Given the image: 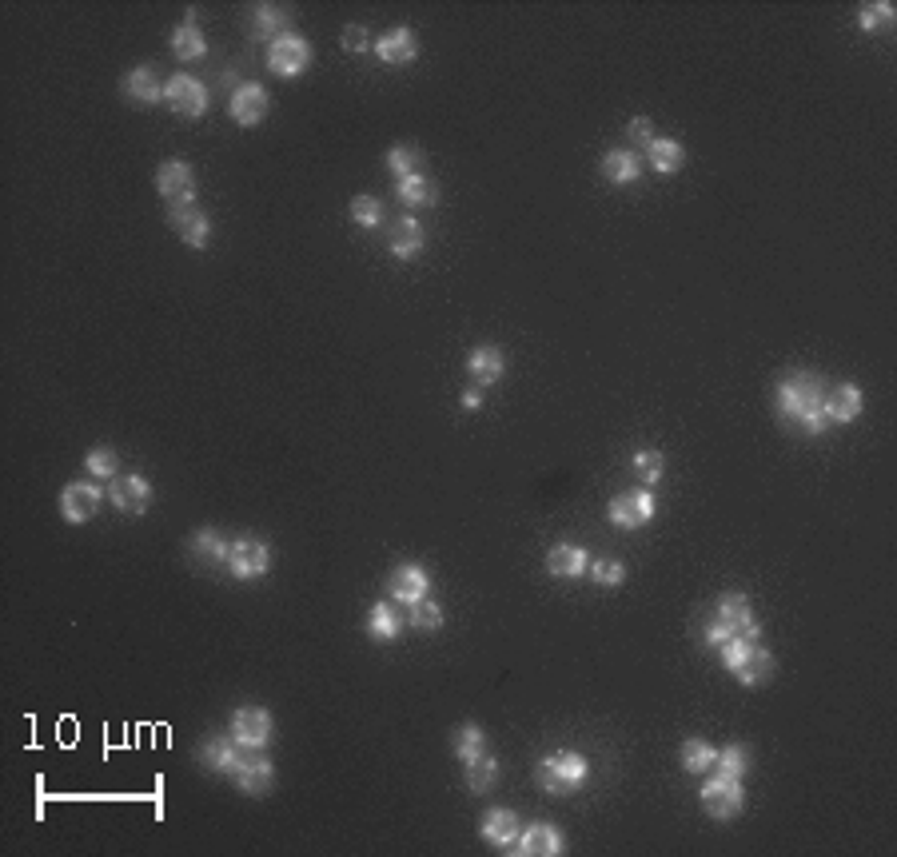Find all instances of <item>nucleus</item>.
<instances>
[{"label": "nucleus", "instance_id": "obj_1", "mask_svg": "<svg viewBox=\"0 0 897 857\" xmlns=\"http://www.w3.org/2000/svg\"><path fill=\"white\" fill-rule=\"evenodd\" d=\"M826 391L830 383L814 371H794L778 383L774 391V407H778V419L806 431V435H822L830 423H826Z\"/></svg>", "mask_w": 897, "mask_h": 857}, {"label": "nucleus", "instance_id": "obj_2", "mask_svg": "<svg viewBox=\"0 0 897 857\" xmlns=\"http://www.w3.org/2000/svg\"><path fill=\"white\" fill-rule=\"evenodd\" d=\"M702 634H706L710 646H722V642H730V638L758 642L762 626H758V618H754V610H750V598H746L742 590H730V594L718 598V610L706 618V630H702Z\"/></svg>", "mask_w": 897, "mask_h": 857}, {"label": "nucleus", "instance_id": "obj_3", "mask_svg": "<svg viewBox=\"0 0 897 857\" xmlns=\"http://www.w3.org/2000/svg\"><path fill=\"white\" fill-rule=\"evenodd\" d=\"M718 650H722V666H726L738 682H746V686H762V682L774 678V654L762 650L758 642L730 638V642H722Z\"/></svg>", "mask_w": 897, "mask_h": 857}, {"label": "nucleus", "instance_id": "obj_4", "mask_svg": "<svg viewBox=\"0 0 897 857\" xmlns=\"http://www.w3.org/2000/svg\"><path fill=\"white\" fill-rule=\"evenodd\" d=\"M587 774H591V762H587L583 754H575V750L551 754V758H547V762H539V770H535L539 786H543L547 794H555V798H567V794L583 790Z\"/></svg>", "mask_w": 897, "mask_h": 857}, {"label": "nucleus", "instance_id": "obj_5", "mask_svg": "<svg viewBox=\"0 0 897 857\" xmlns=\"http://www.w3.org/2000/svg\"><path fill=\"white\" fill-rule=\"evenodd\" d=\"M232 774H236L240 794H248V798H264L276 782V766L268 762L264 746H240L236 762H232Z\"/></svg>", "mask_w": 897, "mask_h": 857}, {"label": "nucleus", "instance_id": "obj_6", "mask_svg": "<svg viewBox=\"0 0 897 857\" xmlns=\"http://www.w3.org/2000/svg\"><path fill=\"white\" fill-rule=\"evenodd\" d=\"M702 806H706V814L718 818V822L738 818L742 806H746L742 778H730V774H714V778H706V786H702Z\"/></svg>", "mask_w": 897, "mask_h": 857}, {"label": "nucleus", "instance_id": "obj_7", "mask_svg": "<svg viewBox=\"0 0 897 857\" xmlns=\"http://www.w3.org/2000/svg\"><path fill=\"white\" fill-rule=\"evenodd\" d=\"M156 192L172 208H188V204H196V172L184 160H164L156 172Z\"/></svg>", "mask_w": 897, "mask_h": 857}, {"label": "nucleus", "instance_id": "obj_8", "mask_svg": "<svg viewBox=\"0 0 897 857\" xmlns=\"http://www.w3.org/2000/svg\"><path fill=\"white\" fill-rule=\"evenodd\" d=\"M610 523L614 527H626V531H634V527H646L650 519H654V495L646 491V487H634V491H622V495H614V503H610Z\"/></svg>", "mask_w": 897, "mask_h": 857}, {"label": "nucleus", "instance_id": "obj_9", "mask_svg": "<svg viewBox=\"0 0 897 857\" xmlns=\"http://www.w3.org/2000/svg\"><path fill=\"white\" fill-rule=\"evenodd\" d=\"M168 108L176 112V116H188V120H200L204 112H208V88L196 80V76H172L168 80Z\"/></svg>", "mask_w": 897, "mask_h": 857}, {"label": "nucleus", "instance_id": "obj_10", "mask_svg": "<svg viewBox=\"0 0 897 857\" xmlns=\"http://www.w3.org/2000/svg\"><path fill=\"white\" fill-rule=\"evenodd\" d=\"M307 64H311V44H307L303 36L288 32V36L272 40V48H268V68H272L276 76H299V72H307Z\"/></svg>", "mask_w": 897, "mask_h": 857}, {"label": "nucleus", "instance_id": "obj_11", "mask_svg": "<svg viewBox=\"0 0 897 857\" xmlns=\"http://www.w3.org/2000/svg\"><path fill=\"white\" fill-rule=\"evenodd\" d=\"M108 503L124 515H144L152 507V483L144 475H116L108 487Z\"/></svg>", "mask_w": 897, "mask_h": 857}, {"label": "nucleus", "instance_id": "obj_12", "mask_svg": "<svg viewBox=\"0 0 897 857\" xmlns=\"http://www.w3.org/2000/svg\"><path fill=\"white\" fill-rule=\"evenodd\" d=\"M104 499H108V491H100L96 483H68V487L60 491V515H64L68 523H88V519L100 511Z\"/></svg>", "mask_w": 897, "mask_h": 857}, {"label": "nucleus", "instance_id": "obj_13", "mask_svg": "<svg viewBox=\"0 0 897 857\" xmlns=\"http://www.w3.org/2000/svg\"><path fill=\"white\" fill-rule=\"evenodd\" d=\"M268 567H272L268 543H260V539H236L228 547V571L236 574V578H260V574H268Z\"/></svg>", "mask_w": 897, "mask_h": 857}, {"label": "nucleus", "instance_id": "obj_14", "mask_svg": "<svg viewBox=\"0 0 897 857\" xmlns=\"http://www.w3.org/2000/svg\"><path fill=\"white\" fill-rule=\"evenodd\" d=\"M232 738L240 746H268V738H272V714L264 706H240L232 714Z\"/></svg>", "mask_w": 897, "mask_h": 857}, {"label": "nucleus", "instance_id": "obj_15", "mask_svg": "<svg viewBox=\"0 0 897 857\" xmlns=\"http://www.w3.org/2000/svg\"><path fill=\"white\" fill-rule=\"evenodd\" d=\"M387 590H391V598H395V602L411 606V602L427 598V590H431V574L423 571V567H415V563H403V567H395V571H391V578H387Z\"/></svg>", "mask_w": 897, "mask_h": 857}, {"label": "nucleus", "instance_id": "obj_16", "mask_svg": "<svg viewBox=\"0 0 897 857\" xmlns=\"http://www.w3.org/2000/svg\"><path fill=\"white\" fill-rule=\"evenodd\" d=\"M515 850L523 857H559L563 854V834L547 822H535V826H523Z\"/></svg>", "mask_w": 897, "mask_h": 857}, {"label": "nucleus", "instance_id": "obj_17", "mask_svg": "<svg viewBox=\"0 0 897 857\" xmlns=\"http://www.w3.org/2000/svg\"><path fill=\"white\" fill-rule=\"evenodd\" d=\"M519 834H523V822H519V814L515 810H487L483 814V838L491 842V846H499V850H515V842H519Z\"/></svg>", "mask_w": 897, "mask_h": 857}, {"label": "nucleus", "instance_id": "obj_18", "mask_svg": "<svg viewBox=\"0 0 897 857\" xmlns=\"http://www.w3.org/2000/svg\"><path fill=\"white\" fill-rule=\"evenodd\" d=\"M120 88H124V96L136 100V104H160V100L168 96V84H164V80L156 76V68H148V64H144V68H132V72L124 76Z\"/></svg>", "mask_w": 897, "mask_h": 857}, {"label": "nucleus", "instance_id": "obj_19", "mask_svg": "<svg viewBox=\"0 0 897 857\" xmlns=\"http://www.w3.org/2000/svg\"><path fill=\"white\" fill-rule=\"evenodd\" d=\"M264 116H268V92H264L260 84H240V88L232 92V120L244 124V128H252V124H260Z\"/></svg>", "mask_w": 897, "mask_h": 857}, {"label": "nucleus", "instance_id": "obj_20", "mask_svg": "<svg viewBox=\"0 0 897 857\" xmlns=\"http://www.w3.org/2000/svg\"><path fill=\"white\" fill-rule=\"evenodd\" d=\"M172 228H176V236L188 244V248H208V240H212V220L200 212V208H172Z\"/></svg>", "mask_w": 897, "mask_h": 857}, {"label": "nucleus", "instance_id": "obj_21", "mask_svg": "<svg viewBox=\"0 0 897 857\" xmlns=\"http://www.w3.org/2000/svg\"><path fill=\"white\" fill-rule=\"evenodd\" d=\"M387 248H391L395 260H415V256L423 252V228H419V220L399 216V220L387 228Z\"/></svg>", "mask_w": 897, "mask_h": 857}, {"label": "nucleus", "instance_id": "obj_22", "mask_svg": "<svg viewBox=\"0 0 897 857\" xmlns=\"http://www.w3.org/2000/svg\"><path fill=\"white\" fill-rule=\"evenodd\" d=\"M862 391L854 383H838L826 391V423H854L862 415Z\"/></svg>", "mask_w": 897, "mask_h": 857}, {"label": "nucleus", "instance_id": "obj_23", "mask_svg": "<svg viewBox=\"0 0 897 857\" xmlns=\"http://www.w3.org/2000/svg\"><path fill=\"white\" fill-rule=\"evenodd\" d=\"M375 52H379L383 64H411L419 56V40H415L411 28H391L387 36L375 40Z\"/></svg>", "mask_w": 897, "mask_h": 857}, {"label": "nucleus", "instance_id": "obj_24", "mask_svg": "<svg viewBox=\"0 0 897 857\" xmlns=\"http://www.w3.org/2000/svg\"><path fill=\"white\" fill-rule=\"evenodd\" d=\"M503 367H507V359H503L499 347H475L471 359H467V371H471L475 387H491V383H499V379H503Z\"/></svg>", "mask_w": 897, "mask_h": 857}, {"label": "nucleus", "instance_id": "obj_25", "mask_svg": "<svg viewBox=\"0 0 897 857\" xmlns=\"http://www.w3.org/2000/svg\"><path fill=\"white\" fill-rule=\"evenodd\" d=\"M587 567H591V555L583 547H575V543H559L547 555V571L555 578H579V574H587Z\"/></svg>", "mask_w": 897, "mask_h": 857}, {"label": "nucleus", "instance_id": "obj_26", "mask_svg": "<svg viewBox=\"0 0 897 857\" xmlns=\"http://www.w3.org/2000/svg\"><path fill=\"white\" fill-rule=\"evenodd\" d=\"M292 8H280V4H260L256 8V36H268V40H280V36H288L292 32Z\"/></svg>", "mask_w": 897, "mask_h": 857}, {"label": "nucleus", "instance_id": "obj_27", "mask_svg": "<svg viewBox=\"0 0 897 857\" xmlns=\"http://www.w3.org/2000/svg\"><path fill=\"white\" fill-rule=\"evenodd\" d=\"M602 176H606L610 184H634V180L642 176V164H638L634 152L618 148V152H606V156H602Z\"/></svg>", "mask_w": 897, "mask_h": 857}, {"label": "nucleus", "instance_id": "obj_28", "mask_svg": "<svg viewBox=\"0 0 897 857\" xmlns=\"http://www.w3.org/2000/svg\"><path fill=\"white\" fill-rule=\"evenodd\" d=\"M399 200L407 204V208H431L435 200H439V184L431 180V176H407V180H399Z\"/></svg>", "mask_w": 897, "mask_h": 857}, {"label": "nucleus", "instance_id": "obj_29", "mask_svg": "<svg viewBox=\"0 0 897 857\" xmlns=\"http://www.w3.org/2000/svg\"><path fill=\"white\" fill-rule=\"evenodd\" d=\"M403 622H407V618H399V610H395V606L375 602V606H371V614H367V634H371V638H379V642H391V638H399V634H403Z\"/></svg>", "mask_w": 897, "mask_h": 857}, {"label": "nucleus", "instance_id": "obj_30", "mask_svg": "<svg viewBox=\"0 0 897 857\" xmlns=\"http://www.w3.org/2000/svg\"><path fill=\"white\" fill-rule=\"evenodd\" d=\"M236 750H240V742H236V738H224V734H216V738H208V742H204V750H200V762H204L208 770H216V774H232Z\"/></svg>", "mask_w": 897, "mask_h": 857}, {"label": "nucleus", "instance_id": "obj_31", "mask_svg": "<svg viewBox=\"0 0 897 857\" xmlns=\"http://www.w3.org/2000/svg\"><path fill=\"white\" fill-rule=\"evenodd\" d=\"M646 156H650V168H654V172H662V176L678 172V168H682V160H686L682 144H678V140H662V136H654V140L646 144Z\"/></svg>", "mask_w": 897, "mask_h": 857}, {"label": "nucleus", "instance_id": "obj_32", "mask_svg": "<svg viewBox=\"0 0 897 857\" xmlns=\"http://www.w3.org/2000/svg\"><path fill=\"white\" fill-rule=\"evenodd\" d=\"M495 782H499V762L483 750V754H475L471 762H467V790L471 794H487V790H495Z\"/></svg>", "mask_w": 897, "mask_h": 857}, {"label": "nucleus", "instance_id": "obj_33", "mask_svg": "<svg viewBox=\"0 0 897 857\" xmlns=\"http://www.w3.org/2000/svg\"><path fill=\"white\" fill-rule=\"evenodd\" d=\"M204 32H200V24L196 20H184L176 32H172V52H176V60H200L204 56Z\"/></svg>", "mask_w": 897, "mask_h": 857}, {"label": "nucleus", "instance_id": "obj_34", "mask_svg": "<svg viewBox=\"0 0 897 857\" xmlns=\"http://www.w3.org/2000/svg\"><path fill=\"white\" fill-rule=\"evenodd\" d=\"M192 555L200 559V567H216V563H228V543L208 527L192 539Z\"/></svg>", "mask_w": 897, "mask_h": 857}, {"label": "nucleus", "instance_id": "obj_35", "mask_svg": "<svg viewBox=\"0 0 897 857\" xmlns=\"http://www.w3.org/2000/svg\"><path fill=\"white\" fill-rule=\"evenodd\" d=\"M387 168H391V176H399V180L419 176V172H423V152H419L415 144H399V148L387 152Z\"/></svg>", "mask_w": 897, "mask_h": 857}, {"label": "nucleus", "instance_id": "obj_36", "mask_svg": "<svg viewBox=\"0 0 897 857\" xmlns=\"http://www.w3.org/2000/svg\"><path fill=\"white\" fill-rule=\"evenodd\" d=\"M682 766L690 770V774H706V770H714V758H718V750L710 746V742H702V738H690V742H682Z\"/></svg>", "mask_w": 897, "mask_h": 857}, {"label": "nucleus", "instance_id": "obj_37", "mask_svg": "<svg viewBox=\"0 0 897 857\" xmlns=\"http://www.w3.org/2000/svg\"><path fill=\"white\" fill-rule=\"evenodd\" d=\"M451 750H455L463 762H471L475 754H483V750H487V734H483V726H475V722L459 726L455 738H451Z\"/></svg>", "mask_w": 897, "mask_h": 857}, {"label": "nucleus", "instance_id": "obj_38", "mask_svg": "<svg viewBox=\"0 0 897 857\" xmlns=\"http://www.w3.org/2000/svg\"><path fill=\"white\" fill-rule=\"evenodd\" d=\"M407 622L415 626V630H439L443 626V606L439 602H431V598H419V602H411L407 606Z\"/></svg>", "mask_w": 897, "mask_h": 857}, {"label": "nucleus", "instance_id": "obj_39", "mask_svg": "<svg viewBox=\"0 0 897 857\" xmlns=\"http://www.w3.org/2000/svg\"><path fill=\"white\" fill-rule=\"evenodd\" d=\"M714 770H718V774H730V778H742V774L750 770V750L738 746V742H734V746H722L718 758H714Z\"/></svg>", "mask_w": 897, "mask_h": 857}, {"label": "nucleus", "instance_id": "obj_40", "mask_svg": "<svg viewBox=\"0 0 897 857\" xmlns=\"http://www.w3.org/2000/svg\"><path fill=\"white\" fill-rule=\"evenodd\" d=\"M858 24H862L866 32H874V28H890V24H894V4H890V0H874V4H862V12H858Z\"/></svg>", "mask_w": 897, "mask_h": 857}, {"label": "nucleus", "instance_id": "obj_41", "mask_svg": "<svg viewBox=\"0 0 897 857\" xmlns=\"http://www.w3.org/2000/svg\"><path fill=\"white\" fill-rule=\"evenodd\" d=\"M351 220H355L359 228H379V224H383V204H379L375 196H355V200H351Z\"/></svg>", "mask_w": 897, "mask_h": 857}, {"label": "nucleus", "instance_id": "obj_42", "mask_svg": "<svg viewBox=\"0 0 897 857\" xmlns=\"http://www.w3.org/2000/svg\"><path fill=\"white\" fill-rule=\"evenodd\" d=\"M116 451L112 447H92L88 455H84V467H88V475H96V479H116Z\"/></svg>", "mask_w": 897, "mask_h": 857}, {"label": "nucleus", "instance_id": "obj_43", "mask_svg": "<svg viewBox=\"0 0 897 857\" xmlns=\"http://www.w3.org/2000/svg\"><path fill=\"white\" fill-rule=\"evenodd\" d=\"M634 471H638V479L650 487V483H658V479L666 475V459H662L658 451H638V455H634Z\"/></svg>", "mask_w": 897, "mask_h": 857}, {"label": "nucleus", "instance_id": "obj_44", "mask_svg": "<svg viewBox=\"0 0 897 857\" xmlns=\"http://www.w3.org/2000/svg\"><path fill=\"white\" fill-rule=\"evenodd\" d=\"M587 571H591V578H595L598 586H610V590L626 582V567H622L618 559H595Z\"/></svg>", "mask_w": 897, "mask_h": 857}, {"label": "nucleus", "instance_id": "obj_45", "mask_svg": "<svg viewBox=\"0 0 897 857\" xmlns=\"http://www.w3.org/2000/svg\"><path fill=\"white\" fill-rule=\"evenodd\" d=\"M343 48H347V52H367V48H371V36H367V28H359V24L343 28Z\"/></svg>", "mask_w": 897, "mask_h": 857}, {"label": "nucleus", "instance_id": "obj_46", "mask_svg": "<svg viewBox=\"0 0 897 857\" xmlns=\"http://www.w3.org/2000/svg\"><path fill=\"white\" fill-rule=\"evenodd\" d=\"M626 136H630L634 144H650V140H654V128H650V120H646V116H638V120H630V124H626Z\"/></svg>", "mask_w": 897, "mask_h": 857}, {"label": "nucleus", "instance_id": "obj_47", "mask_svg": "<svg viewBox=\"0 0 897 857\" xmlns=\"http://www.w3.org/2000/svg\"><path fill=\"white\" fill-rule=\"evenodd\" d=\"M459 403H463V411H479L483 407V387H467Z\"/></svg>", "mask_w": 897, "mask_h": 857}]
</instances>
